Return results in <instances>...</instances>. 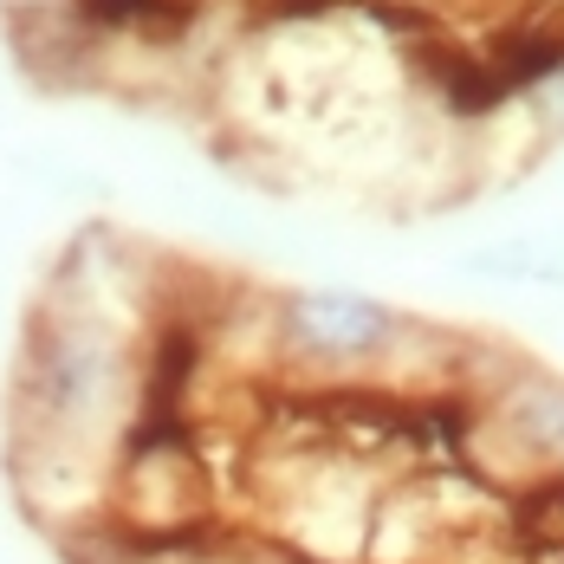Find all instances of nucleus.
<instances>
[{"mask_svg":"<svg viewBox=\"0 0 564 564\" xmlns=\"http://www.w3.org/2000/svg\"><path fill=\"white\" fill-rule=\"evenodd\" d=\"M143 395V344L105 312L85 247L58 267L46 299L26 312L13 364V480L46 519L105 512L117 442Z\"/></svg>","mask_w":564,"mask_h":564,"instance_id":"1","label":"nucleus"},{"mask_svg":"<svg viewBox=\"0 0 564 564\" xmlns=\"http://www.w3.org/2000/svg\"><path fill=\"white\" fill-rule=\"evenodd\" d=\"M395 338H402V318L383 299H364V292H292L280 305L285 357H299L312 370H332V377L390 357Z\"/></svg>","mask_w":564,"mask_h":564,"instance_id":"2","label":"nucleus"},{"mask_svg":"<svg viewBox=\"0 0 564 564\" xmlns=\"http://www.w3.org/2000/svg\"><path fill=\"white\" fill-rule=\"evenodd\" d=\"M500 422L525 454H539L552 474H564V383L545 370H519L500 395Z\"/></svg>","mask_w":564,"mask_h":564,"instance_id":"3","label":"nucleus"},{"mask_svg":"<svg viewBox=\"0 0 564 564\" xmlns=\"http://www.w3.org/2000/svg\"><path fill=\"white\" fill-rule=\"evenodd\" d=\"M532 111H539V123H545L552 137H564V72H552V78L532 91Z\"/></svg>","mask_w":564,"mask_h":564,"instance_id":"4","label":"nucleus"},{"mask_svg":"<svg viewBox=\"0 0 564 564\" xmlns=\"http://www.w3.org/2000/svg\"><path fill=\"white\" fill-rule=\"evenodd\" d=\"M65 0H0V13H7V26H26V20H46L58 13Z\"/></svg>","mask_w":564,"mask_h":564,"instance_id":"5","label":"nucleus"}]
</instances>
